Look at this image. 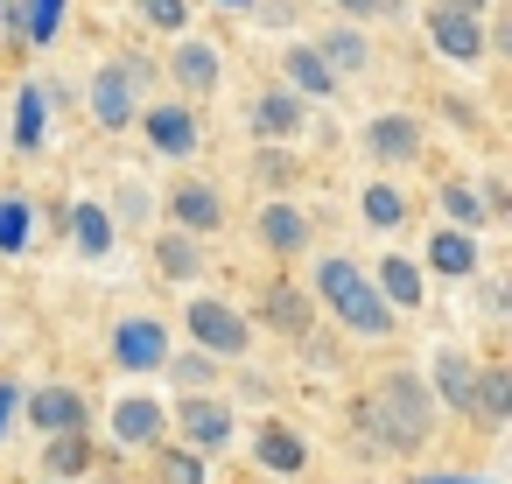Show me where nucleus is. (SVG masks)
Masks as SVG:
<instances>
[{
    "label": "nucleus",
    "mask_w": 512,
    "mask_h": 484,
    "mask_svg": "<svg viewBox=\"0 0 512 484\" xmlns=\"http://www.w3.org/2000/svg\"><path fill=\"white\" fill-rule=\"evenodd\" d=\"M435 379H442V393H449V400H456V414H463V407H470V386H477L470 358H463V351H442V358H435Z\"/></svg>",
    "instance_id": "2eb2a0df"
},
{
    "label": "nucleus",
    "mask_w": 512,
    "mask_h": 484,
    "mask_svg": "<svg viewBox=\"0 0 512 484\" xmlns=\"http://www.w3.org/2000/svg\"><path fill=\"white\" fill-rule=\"evenodd\" d=\"M29 421H43V428H57V435H78V428H85V400H78L71 386H50V393L29 400Z\"/></svg>",
    "instance_id": "0eeeda50"
},
{
    "label": "nucleus",
    "mask_w": 512,
    "mask_h": 484,
    "mask_svg": "<svg viewBox=\"0 0 512 484\" xmlns=\"http://www.w3.org/2000/svg\"><path fill=\"white\" fill-rule=\"evenodd\" d=\"M379 281H386V302H400V309H414V302H421V274H414L407 260H386V274H379Z\"/></svg>",
    "instance_id": "4be33fe9"
},
{
    "label": "nucleus",
    "mask_w": 512,
    "mask_h": 484,
    "mask_svg": "<svg viewBox=\"0 0 512 484\" xmlns=\"http://www.w3.org/2000/svg\"><path fill=\"white\" fill-rule=\"evenodd\" d=\"M267 323H281V330H309L302 295H295V288H274V295H267Z\"/></svg>",
    "instance_id": "a878e982"
},
{
    "label": "nucleus",
    "mask_w": 512,
    "mask_h": 484,
    "mask_svg": "<svg viewBox=\"0 0 512 484\" xmlns=\"http://www.w3.org/2000/svg\"><path fill=\"white\" fill-rule=\"evenodd\" d=\"M428 260H435L442 274H470V267H477V239H470V232H435Z\"/></svg>",
    "instance_id": "ddd939ff"
},
{
    "label": "nucleus",
    "mask_w": 512,
    "mask_h": 484,
    "mask_svg": "<svg viewBox=\"0 0 512 484\" xmlns=\"http://www.w3.org/2000/svg\"><path fill=\"white\" fill-rule=\"evenodd\" d=\"M260 239H267L274 253H295V246L309 239V225H302V211H288V204H267V211H260Z\"/></svg>",
    "instance_id": "1a4fd4ad"
},
{
    "label": "nucleus",
    "mask_w": 512,
    "mask_h": 484,
    "mask_svg": "<svg viewBox=\"0 0 512 484\" xmlns=\"http://www.w3.org/2000/svg\"><path fill=\"white\" fill-rule=\"evenodd\" d=\"M316 57H323V71H365V57H372V50H365V36L337 29V36H330V43H323Z\"/></svg>",
    "instance_id": "dca6fc26"
},
{
    "label": "nucleus",
    "mask_w": 512,
    "mask_h": 484,
    "mask_svg": "<svg viewBox=\"0 0 512 484\" xmlns=\"http://www.w3.org/2000/svg\"><path fill=\"white\" fill-rule=\"evenodd\" d=\"M253 120H260V134H274V141H281V134H302V99H295V92H267Z\"/></svg>",
    "instance_id": "9d476101"
},
{
    "label": "nucleus",
    "mask_w": 512,
    "mask_h": 484,
    "mask_svg": "<svg viewBox=\"0 0 512 484\" xmlns=\"http://www.w3.org/2000/svg\"><path fill=\"white\" fill-rule=\"evenodd\" d=\"M176 78H183L190 92H211V85H218V57H211L204 43H183V57H176Z\"/></svg>",
    "instance_id": "f3484780"
},
{
    "label": "nucleus",
    "mask_w": 512,
    "mask_h": 484,
    "mask_svg": "<svg viewBox=\"0 0 512 484\" xmlns=\"http://www.w3.org/2000/svg\"><path fill=\"white\" fill-rule=\"evenodd\" d=\"M29 239V204H0V253H15Z\"/></svg>",
    "instance_id": "bb28decb"
},
{
    "label": "nucleus",
    "mask_w": 512,
    "mask_h": 484,
    "mask_svg": "<svg viewBox=\"0 0 512 484\" xmlns=\"http://www.w3.org/2000/svg\"><path fill=\"white\" fill-rule=\"evenodd\" d=\"M470 407H477L484 421H505V414H512V372H498V365H491V372L470 386Z\"/></svg>",
    "instance_id": "9b49d317"
},
{
    "label": "nucleus",
    "mask_w": 512,
    "mask_h": 484,
    "mask_svg": "<svg viewBox=\"0 0 512 484\" xmlns=\"http://www.w3.org/2000/svg\"><path fill=\"white\" fill-rule=\"evenodd\" d=\"M183 428H190L197 442H232V414H225L218 400H190V407H183Z\"/></svg>",
    "instance_id": "4468645a"
},
{
    "label": "nucleus",
    "mask_w": 512,
    "mask_h": 484,
    "mask_svg": "<svg viewBox=\"0 0 512 484\" xmlns=\"http://www.w3.org/2000/svg\"><path fill=\"white\" fill-rule=\"evenodd\" d=\"M428 29H435V43H442L449 57H463V64L484 50V29H477L463 8H435V15H428Z\"/></svg>",
    "instance_id": "39448f33"
},
{
    "label": "nucleus",
    "mask_w": 512,
    "mask_h": 484,
    "mask_svg": "<svg viewBox=\"0 0 512 484\" xmlns=\"http://www.w3.org/2000/svg\"><path fill=\"white\" fill-rule=\"evenodd\" d=\"M176 372H183V379H190V386H204V379H211V358H183V365H176Z\"/></svg>",
    "instance_id": "72a5a7b5"
},
{
    "label": "nucleus",
    "mask_w": 512,
    "mask_h": 484,
    "mask_svg": "<svg viewBox=\"0 0 512 484\" xmlns=\"http://www.w3.org/2000/svg\"><path fill=\"white\" fill-rule=\"evenodd\" d=\"M141 8H148V22H162V29L183 22V0H141Z\"/></svg>",
    "instance_id": "473e14b6"
},
{
    "label": "nucleus",
    "mask_w": 512,
    "mask_h": 484,
    "mask_svg": "<svg viewBox=\"0 0 512 484\" xmlns=\"http://www.w3.org/2000/svg\"><path fill=\"white\" fill-rule=\"evenodd\" d=\"M50 470H85V435H57V449H50Z\"/></svg>",
    "instance_id": "c756f323"
},
{
    "label": "nucleus",
    "mask_w": 512,
    "mask_h": 484,
    "mask_svg": "<svg viewBox=\"0 0 512 484\" xmlns=\"http://www.w3.org/2000/svg\"><path fill=\"white\" fill-rule=\"evenodd\" d=\"M148 141H155L162 155H190V148H197V120H190L183 106H162V113H148Z\"/></svg>",
    "instance_id": "6e6552de"
},
{
    "label": "nucleus",
    "mask_w": 512,
    "mask_h": 484,
    "mask_svg": "<svg viewBox=\"0 0 512 484\" xmlns=\"http://www.w3.org/2000/svg\"><path fill=\"white\" fill-rule=\"evenodd\" d=\"M365 218H372V225H400V218H407V197L386 190V183H372V190H365Z\"/></svg>",
    "instance_id": "393cba45"
},
{
    "label": "nucleus",
    "mask_w": 512,
    "mask_h": 484,
    "mask_svg": "<svg viewBox=\"0 0 512 484\" xmlns=\"http://www.w3.org/2000/svg\"><path fill=\"white\" fill-rule=\"evenodd\" d=\"M15 148H43V92L29 85L22 106H15Z\"/></svg>",
    "instance_id": "a211bd4d"
},
{
    "label": "nucleus",
    "mask_w": 512,
    "mask_h": 484,
    "mask_svg": "<svg viewBox=\"0 0 512 484\" xmlns=\"http://www.w3.org/2000/svg\"><path fill=\"white\" fill-rule=\"evenodd\" d=\"M344 8H351V15H386L393 0H344Z\"/></svg>",
    "instance_id": "c9c22d12"
},
{
    "label": "nucleus",
    "mask_w": 512,
    "mask_h": 484,
    "mask_svg": "<svg viewBox=\"0 0 512 484\" xmlns=\"http://www.w3.org/2000/svg\"><path fill=\"white\" fill-rule=\"evenodd\" d=\"M57 22H64V0H36V8H29V36H36V43H50Z\"/></svg>",
    "instance_id": "c85d7f7f"
},
{
    "label": "nucleus",
    "mask_w": 512,
    "mask_h": 484,
    "mask_svg": "<svg viewBox=\"0 0 512 484\" xmlns=\"http://www.w3.org/2000/svg\"><path fill=\"white\" fill-rule=\"evenodd\" d=\"M365 421L386 449H421L428 442V386L414 372H386L365 400Z\"/></svg>",
    "instance_id": "f257e3e1"
},
{
    "label": "nucleus",
    "mask_w": 512,
    "mask_h": 484,
    "mask_svg": "<svg viewBox=\"0 0 512 484\" xmlns=\"http://www.w3.org/2000/svg\"><path fill=\"white\" fill-rule=\"evenodd\" d=\"M162 274H197V253H190L183 239H169V246H162Z\"/></svg>",
    "instance_id": "7c9ffc66"
},
{
    "label": "nucleus",
    "mask_w": 512,
    "mask_h": 484,
    "mask_svg": "<svg viewBox=\"0 0 512 484\" xmlns=\"http://www.w3.org/2000/svg\"><path fill=\"white\" fill-rule=\"evenodd\" d=\"M225 8H246V0H225Z\"/></svg>",
    "instance_id": "4c0bfd02"
},
{
    "label": "nucleus",
    "mask_w": 512,
    "mask_h": 484,
    "mask_svg": "<svg viewBox=\"0 0 512 484\" xmlns=\"http://www.w3.org/2000/svg\"><path fill=\"white\" fill-rule=\"evenodd\" d=\"M169 484H204V463L197 456H169Z\"/></svg>",
    "instance_id": "2f4dec72"
},
{
    "label": "nucleus",
    "mask_w": 512,
    "mask_h": 484,
    "mask_svg": "<svg viewBox=\"0 0 512 484\" xmlns=\"http://www.w3.org/2000/svg\"><path fill=\"white\" fill-rule=\"evenodd\" d=\"M288 78H295L302 92H330V85H337V78L323 71V57H316V50H295V57H288Z\"/></svg>",
    "instance_id": "b1692460"
},
{
    "label": "nucleus",
    "mask_w": 512,
    "mask_h": 484,
    "mask_svg": "<svg viewBox=\"0 0 512 484\" xmlns=\"http://www.w3.org/2000/svg\"><path fill=\"white\" fill-rule=\"evenodd\" d=\"M8 414H22V393H15V386H0V435H8Z\"/></svg>",
    "instance_id": "f704fd0d"
},
{
    "label": "nucleus",
    "mask_w": 512,
    "mask_h": 484,
    "mask_svg": "<svg viewBox=\"0 0 512 484\" xmlns=\"http://www.w3.org/2000/svg\"><path fill=\"white\" fill-rule=\"evenodd\" d=\"M449 8H463V15H477V0H449Z\"/></svg>",
    "instance_id": "e433bc0d"
},
{
    "label": "nucleus",
    "mask_w": 512,
    "mask_h": 484,
    "mask_svg": "<svg viewBox=\"0 0 512 484\" xmlns=\"http://www.w3.org/2000/svg\"><path fill=\"white\" fill-rule=\"evenodd\" d=\"M260 456H267V470H302V442L288 428H267L260 435Z\"/></svg>",
    "instance_id": "5701e85b"
},
{
    "label": "nucleus",
    "mask_w": 512,
    "mask_h": 484,
    "mask_svg": "<svg viewBox=\"0 0 512 484\" xmlns=\"http://www.w3.org/2000/svg\"><path fill=\"white\" fill-rule=\"evenodd\" d=\"M71 232H78V246H85V253H106V246H113V225H106V211H99V204H78Z\"/></svg>",
    "instance_id": "412c9836"
},
{
    "label": "nucleus",
    "mask_w": 512,
    "mask_h": 484,
    "mask_svg": "<svg viewBox=\"0 0 512 484\" xmlns=\"http://www.w3.org/2000/svg\"><path fill=\"white\" fill-rule=\"evenodd\" d=\"M442 211H449L456 225H477V218H484V197H470V190L449 183V190H442Z\"/></svg>",
    "instance_id": "cd10ccee"
},
{
    "label": "nucleus",
    "mask_w": 512,
    "mask_h": 484,
    "mask_svg": "<svg viewBox=\"0 0 512 484\" xmlns=\"http://www.w3.org/2000/svg\"><path fill=\"white\" fill-rule=\"evenodd\" d=\"M190 330H197V344L204 351H246V323L225 309V302H190Z\"/></svg>",
    "instance_id": "7ed1b4c3"
},
{
    "label": "nucleus",
    "mask_w": 512,
    "mask_h": 484,
    "mask_svg": "<svg viewBox=\"0 0 512 484\" xmlns=\"http://www.w3.org/2000/svg\"><path fill=\"white\" fill-rule=\"evenodd\" d=\"M92 106H99V120H106V127H127V120H134V64H127V71H120V64H113V71H99Z\"/></svg>",
    "instance_id": "423d86ee"
},
{
    "label": "nucleus",
    "mask_w": 512,
    "mask_h": 484,
    "mask_svg": "<svg viewBox=\"0 0 512 484\" xmlns=\"http://www.w3.org/2000/svg\"><path fill=\"white\" fill-rule=\"evenodd\" d=\"M176 218L204 232V225H218V197H211L204 183H190V190H176Z\"/></svg>",
    "instance_id": "aec40b11"
},
{
    "label": "nucleus",
    "mask_w": 512,
    "mask_h": 484,
    "mask_svg": "<svg viewBox=\"0 0 512 484\" xmlns=\"http://www.w3.org/2000/svg\"><path fill=\"white\" fill-rule=\"evenodd\" d=\"M113 358H120L127 372H148V365H162V358H169V337H162V323H120V330H113Z\"/></svg>",
    "instance_id": "20e7f679"
},
{
    "label": "nucleus",
    "mask_w": 512,
    "mask_h": 484,
    "mask_svg": "<svg viewBox=\"0 0 512 484\" xmlns=\"http://www.w3.org/2000/svg\"><path fill=\"white\" fill-rule=\"evenodd\" d=\"M155 428H162V407L155 400H120V414H113V435L120 442H155Z\"/></svg>",
    "instance_id": "f8f14e48"
},
{
    "label": "nucleus",
    "mask_w": 512,
    "mask_h": 484,
    "mask_svg": "<svg viewBox=\"0 0 512 484\" xmlns=\"http://www.w3.org/2000/svg\"><path fill=\"white\" fill-rule=\"evenodd\" d=\"M323 302H330L351 330H365V337H379V330L393 323V309L372 295V281H365L351 260H323Z\"/></svg>",
    "instance_id": "f03ea898"
},
{
    "label": "nucleus",
    "mask_w": 512,
    "mask_h": 484,
    "mask_svg": "<svg viewBox=\"0 0 512 484\" xmlns=\"http://www.w3.org/2000/svg\"><path fill=\"white\" fill-rule=\"evenodd\" d=\"M372 155H414V120H372Z\"/></svg>",
    "instance_id": "6ab92c4d"
}]
</instances>
